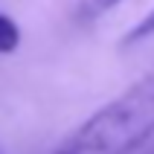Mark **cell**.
Wrapping results in <instances>:
<instances>
[{
	"mask_svg": "<svg viewBox=\"0 0 154 154\" xmlns=\"http://www.w3.org/2000/svg\"><path fill=\"white\" fill-rule=\"evenodd\" d=\"M154 137V67L90 113L52 154H134Z\"/></svg>",
	"mask_w": 154,
	"mask_h": 154,
	"instance_id": "obj_1",
	"label": "cell"
},
{
	"mask_svg": "<svg viewBox=\"0 0 154 154\" xmlns=\"http://www.w3.org/2000/svg\"><path fill=\"white\" fill-rule=\"evenodd\" d=\"M119 3L122 0H76L73 17H76V23H93L102 15H108L111 9H116Z\"/></svg>",
	"mask_w": 154,
	"mask_h": 154,
	"instance_id": "obj_2",
	"label": "cell"
},
{
	"mask_svg": "<svg viewBox=\"0 0 154 154\" xmlns=\"http://www.w3.org/2000/svg\"><path fill=\"white\" fill-rule=\"evenodd\" d=\"M148 38H154V9H151V12H146V15H143L137 23H134L128 32H125V38H122V47H137V44L148 41Z\"/></svg>",
	"mask_w": 154,
	"mask_h": 154,
	"instance_id": "obj_3",
	"label": "cell"
},
{
	"mask_svg": "<svg viewBox=\"0 0 154 154\" xmlns=\"http://www.w3.org/2000/svg\"><path fill=\"white\" fill-rule=\"evenodd\" d=\"M20 47V26L0 12V55H9Z\"/></svg>",
	"mask_w": 154,
	"mask_h": 154,
	"instance_id": "obj_4",
	"label": "cell"
},
{
	"mask_svg": "<svg viewBox=\"0 0 154 154\" xmlns=\"http://www.w3.org/2000/svg\"><path fill=\"white\" fill-rule=\"evenodd\" d=\"M0 154H3V148H0Z\"/></svg>",
	"mask_w": 154,
	"mask_h": 154,
	"instance_id": "obj_5",
	"label": "cell"
}]
</instances>
